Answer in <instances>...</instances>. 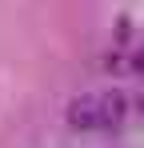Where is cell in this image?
<instances>
[{
	"mask_svg": "<svg viewBox=\"0 0 144 148\" xmlns=\"http://www.w3.org/2000/svg\"><path fill=\"white\" fill-rule=\"evenodd\" d=\"M68 124L76 132H92V128H104V108H100V96H76L68 104Z\"/></svg>",
	"mask_w": 144,
	"mask_h": 148,
	"instance_id": "cell-1",
	"label": "cell"
},
{
	"mask_svg": "<svg viewBox=\"0 0 144 148\" xmlns=\"http://www.w3.org/2000/svg\"><path fill=\"white\" fill-rule=\"evenodd\" d=\"M100 108H104V128H116L128 116V96L124 92H104L100 96Z\"/></svg>",
	"mask_w": 144,
	"mask_h": 148,
	"instance_id": "cell-2",
	"label": "cell"
},
{
	"mask_svg": "<svg viewBox=\"0 0 144 148\" xmlns=\"http://www.w3.org/2000/svg\"><path fill=\"white\" fill-rule=\"evenodd\" d=\"M132 72H136V76H144V48H136V52H132Z\"/></svg>",
	"mask_w": 144,
	"mask_h": 148,
	"instance_id": "cell-3",
	"label": "cell"
}]
</instances>
